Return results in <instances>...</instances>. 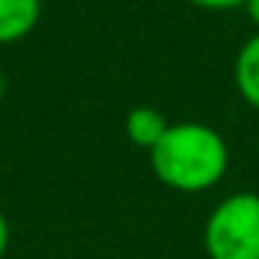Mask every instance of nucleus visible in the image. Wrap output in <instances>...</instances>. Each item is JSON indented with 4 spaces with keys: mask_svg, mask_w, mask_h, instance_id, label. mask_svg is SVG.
<instances>
[{
    "mask_svg": "<svg viewBox=\"0 0 259 259\" xmlns=\"http://www.w3.org/2000/svg\"><path fill=\"white\" fill-rule=\"evenodd\" d=\"M208 259H259V193L220 199L202 229Z\"/></svg>",
    "mask_w": 259,
    "mask_h": 259,
    "instance_id": "2",
    "label": "nucleus"
},
{
    "mask_svg": "<svg viewBox=\"0 0 259 259\" xmlns=\"http://www.w3.org/2000/svg\"><path fill=\"white\" fill-rule=\"evenodd\" d=\"M232 78H235V91L241 94V100L259 109V30L241 42L235 55V66H232Z\"/></svg>",
    "mask_w": 259,
    "mask_h": 259,
    "instance_id": "4",
    "label": "nucleus"
},
{
    "mask_svg": "<svg viewBox=\"0 0 259 259\" xmlns=\"http://www.w3.org/2000/svg\"><path fill=\"white\" fill-rule=\"evenodd\" d=\"M151 172L175 193H205L217 187L229 169V145L208 124L178 121L148 151Z\"/></svg>",
    "mask_w": 259,
    "mask_h": 259,
    "instance_id": "1",
    "label": "nucleus"
},
{
    "mask_svg": "<svg viewBox=\"0 0 259 259\" xmlns=\"http://www.w3.org/2000/svg\"><path fill=\"white\" fill-rule=\"evenodd\" d=\"M42 18V0H0V46L21 42Z\"/></svg>",
    "mask_w": 259,
    "mask_h": 259,
    "instance_id": "3",
    "label": "nucleus"
},
{
    "mask_svg": "<svg viewBox=\"0 0 259 259\" xmlns=\"http://www.w3.org/2000/svg\"><path fill=\"white\" fill-rule=\"evenodd\" d=\"M124 130H127V139L136 148L151 151V148L163 139V133L169 130V121H166V115H163L160 109H154V106H136V109L127 112Z\"/></svg>",
    "mask_w": 259,
    "mask_h": 259,
    "instance_id": "5",
    "label": "nucleus"
},
{
    "mask_svg": "<svg viewBox=\"0 0 259 259\" xmlns=\"http://www.w3.org/2000/svg\"><path fill=\"white\" fill-rule=\"evenodd\" d=\"M6 250H9V220L0 211V259L6 256Z\"/></svg>",
    "mask_w": 259,
    "mask_h": 259,
    "instance_id": "7",
    "label": "nucleus"
},
{
    "mask_svg": "<svg viewBox=\"0 0 259 259\" xmlns=\"http://www.w3.org/2000/svg\"><path fill=\"white\" fill-rule=\"evenodd\" d=\"M3 94H6V78H3V69H0V103H3Z\"/></svg>",
    "mask_w": 259,
    "mask_h": 259,
    "instance_id": "9",
    "label": "nucleus"
},
{
    "mask_svg": "<svg viewBox=\"0 0 259 259\" xmlns=\"http://www.w3.org/2000/svg\"><path fill=\"white\" fill-rule=\"evenodd\" d=\"M196 9H205V12H229V9H238V6H247V0H184Z\"/></svg>",
    "mask_w": 259,
    "mask_h": 259,
    "instance_id": "6",
    "label": "nucleus"
},
{
    "mask_svg": "<svg viewBox=\"0 0 259 259\" xmlns=\"http://www.w3.org/2000/svg\"><path fill=\"white\" fill-rule=\"evenodd\" d=\"M244 9H247L250 21L256 24V30H259V0H247V6H244Z\"/></svg>",
    "mask_w": 259,
    "mask_h": 259,
    "instance_id": "8",
    "label": "nucleus"
}]
</instances>
